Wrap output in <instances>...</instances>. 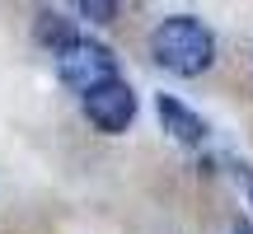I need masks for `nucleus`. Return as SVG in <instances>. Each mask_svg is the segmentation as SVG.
Wrapping results in <instances>:
<instances>
[{
  "instance_id": "obj_1",
  "label": "nucleus",
  "mask_w": 253,
  "mask_h": 234,
  "mask_svg": "<svg viewBox=\"0 0 253 234\" xmlns=\"http://www.w3.org/2000/svg\"><path fill=\"white\" fill-rule=\"evenodd\" d=\"M150 56L173 75H207L216 61V33L197 14H169L150 28Z\"/></svg>"
},
{
  "instance_id": "obj_2",
  "label": "nucleus",
  "mask_w": 253,
  "mask_h": 234,
  "mask_svg": "<svg viewBox=\"0 0 253 234\" xmlns=\"http://www.w3.org/2000/svg\"><path fill=\"white\" fill-rule=\"evenodd\" d=\"M56 75H61L66 89H75L84 99V94H94L99 84L118 80V52H113L108 42H99V38H75L71 47L56 52Z\"/></svg>"
},
{
  "instance_id": "obj_3",
  "label": "nucleus",
  "mask_w": 253,
  "mask_h": 234,
  "mask_svg": "<svg viewBox=\"0 0 253 234\" xmlns=\"http://www.w3.org/2000/svg\"><path fill=\"white\" fill-rule=\"evenodd\" d=\"M80 108H84V117H89L94 131H103V136H122L126 126L136 122V89L118 75V80L99 84L94 94H84Z\"/></svg>"
},
{
  "instance_id": "obj_4",
  "label": "nucleus",
  "mask_w": 253,
  "mask_h": 234,
  "mask_svg": "<svg viewBox=\"0 0 253 234\" xmlns=\"http://www.w3.org/2000/svg\"><path fill=\"white\" fill-rule=\"evenodd\" d=\"M155 113H160V126L173 136V141H183V145H202L207 131H211L207 117H197L183 99H173V94H160V99H155Z\"/></svg>"
},
{
  "instance_id": "obj_5",
  "label": "nucleus",
  "mask_w": 253,
  "mask_h": 234,
  "mask_svg": "<svg viewBox=\"0 0 253 234\" xmlns=\"http://www.w3.org/2000/svg\"><path fill=\"white\" fill-rule=\"evenodd\" d=\"M33 38L56 56L61 47H71L80 33H75V19H66L61 9H38V19H33Z\"/></svg>"
},
{
  "instance_id": "obj_6",
  "label": "nucleus",
  "mask_w": 253,
  "mask_h": 234,
  "mask_svg": "<svg viewBox=\"0 0 253 234\" xmlns=\"http://www.w3.org/2000/svg\"><path fill=\"white\" fill-rule=\"evenodd\" d=\"M80 14H84V19H94V24H113L118 5H113V0H80Z\"/></svg>"
},
{
  "instance_id": "obj_7",
  "label": "nucleus",
  "mask_w": 253,
  "mask_h": 234,
  "mask_svg": "<svg viewBox=\"0 0 253 234\" xmlns=\"http://www.w3.org/2000/svg\"><path fill=\"white\" fill-rule=\"evenodd\" d=\"M225 169H230V178H235V188L244 192V197H249V206H253V169H249V164H239V159H230Z\"/></svg>"
},
{
  "instance_id": "obj_8",
  "label": "nucleus",
  "mask_w": 253,
  "mask_h": 234,
  "mask_svg": "<svg viewBox=\"0 0 253 234\" xmlns=\"http://www.w3.org/2000/svg\"><path fill=\"white\" fill-rule=\"evenodd\" d=\"M230 234H253V225H249V220H235V230H230Z\"/></svg>"
}]
</instances>
